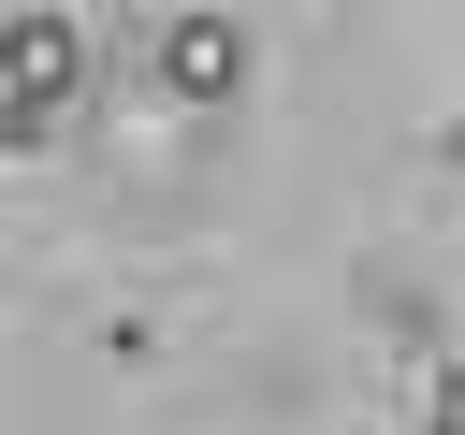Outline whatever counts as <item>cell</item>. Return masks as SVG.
<instances>
[{
    "mask_svg": "<svg viewBox=\"0 0 465 435\" xmlns=\"http://www.w3.org/2000/svg\"><path fill=\"white\" fill-rule=\"evenodd\" d=\"M131 72H145V102H174V116H232V102L262 87V29H247V14H145V29H131Z\"/></svg>",
    "mask_w": 465,
    "mask_h": 435,
    "instance_id": "cell-1",
    "label": "cell"
},
{
    "mask_svg": "<svg viewBox=\"0 0 465 435\" xmlns=\"http://www.w3.org/2000/svg\"><path fill=\"white\" fill-rule=\"evenodd\" d=\"M0 72H15V102H0V145H15V160H44V145L73 130V102H87V72H102V29H87V14H15Z\"/></svg>",
    "mask_w": 465,
    "mask_h": 435,
    "instance_id": "cell-2",
    "label": "cell"
},
{
    "mask_svg": "<svg viewBox=\"0 0 465 435\" xmlns=\"http://www.w3.org/2000/svg\"><path fill=\"white\" fill-rule=\"evenodd\" d=\"M349 334L378 348V392H407V377H436V362L465 348V304H450L421 261H363V276H349Z\"/></svg>",
    "mask_w": 465,
    "mask_h": 435,
    "instance_id": "cell-3",
    "label": "cell"
},
{
    "mask_svg": "<svg viewBox=\"0 0 465 435\" xmlns=\"http://www.w3.org/2000/svg\"><path fill=\"white\" fill-rule=\"evenodd\" d=\"M87 348H102V362H116V377H160V362H174V319H160V304H131V290H116V304H87Z\"/></svg>",
    "mask_w": 465,
    "mask_h": 435,
    "instance_id": "cell-4",
    "label": "cell"
},
{
    "mask_svg": "<svg viewBox=\"0 0 465 435\" xmlns=\"http://www.w3.org/2000/svg\"><path fill=\"white\" fill-rule=\"evenodd\" d=\"M392 435H465V348H450L436 377H407V392H392Z\"/></svg>",
    "mask_w": 465,
    "mask_h": 435,
    "instance_id": "cell-5",
    "label": "cell"
},
{
    "mask_svg": "<svg viewBox=\"0 0 465 435\" xmlns=\"http://www.w3.org/2000/svg\"><path fill=\"white\" fill-rule=\"evenodd\" d=\"M436 160H450V174H465V102H450V130H436Z\"/></svg>",
    "mask_w": 465,
    "mask_h": 435,
    "instance_id": "cell-6",
    "label": "cell"
}]
</instances>
